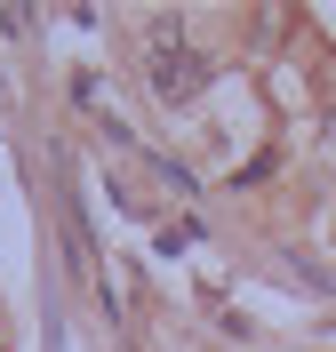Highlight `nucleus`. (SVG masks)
Returning a JSON list of instances; mask_svg holds the SVG:
<instances>
[{
	"mask_svg": "<svg viewBox=\"0 0 336 352\" xmlns=\"http://www.w3.org/2000/svg\"><path fill=\"white\" fill-rule=\"evenodd\" d=\"M153 88L168 96V104H177V96H201V88H208V65L184 48V32H177V24H153Z\"/></svg>",
	"mask_w": 336,
	"mask_h": 352,
	"instance_id": "obj_1",
	"label": "nucleus"
}]
</instances>
